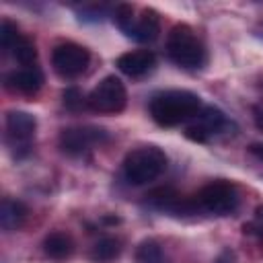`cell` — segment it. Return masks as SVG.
<instances>
[{"label":"cell","mask_w":263,"mask_h":263,"mask_svg":"<svg viewBox=\"0 0 263 263\" xmlns=\"http://www.w3.org/2000/svg\"><path fill=\"white\" fill-rule=\"evenodd\" d=\"M150 115L162 127H175L201 111V99L191 90H162L150 99Z\"/></svg>","instance_id":"cell-1"},{"label":"cell","mask_w":263,"mask_h":263,"mask_svg":"<svg viewBox=\"0 0 263 263\" xmlns=\"http://www.w3.org/2000/svg\"><path fill=\"white\" fill-rule=\"evenodd\" d=\"M168 164V156L162 148L148 144L129 150L123 158V175L132 185H146L158 179Z\"/></svg>","instance_id":"cell-2"},{"label":"cell","mask_w":263,"mask_h":263,"mask_svg":"<svg viewBox=\"0 0 263 263\" xmlns=\"http://www.w3.org/2000/svg\"><path fill=\"white\" fill-rule=\"evenodd\" d=\"M166 53L168 58L181 66V68H187V70H195V68H201L208 60V53H205V47L203 43L197 39L195 31L189 27V25H175L171 31H168V37H166Z\"/></svg>","instance_id":"cell-3"},{"label":"cell","mask_w":263,"mask_h":263,"mask_svg":"<svg viewBox=\"0 0 263 263\" xmlns=\"http://www.w3.org/2000/svg\"><path fill=\"white\" fill-rule=\"evenodd\" d=\"M86 105L105 115H115L121 113L127 105V90L125 84L117 76H105L88 95H86Z\"/></svg>","instance_id":"cell-4"},{"label":"cell","mask_w":263,"mask_h":263,"mask_svg":"<svg viewBox=\"0 0 263 263\" xmlns=\"http://www.w3.org/2000/svg\"><path fill=\"white\" fill-rule=\"evenodd\" d=\"M195 203L197 208L216 214V216H226L230 212L236 210L238 205V191L232 183L228 181H212L205 187L199 189V193L195 195Z\"/></svg>","instance_id":"cell-5"},{"label":"cell","mask_w":263,"mask_h":263,"mask_svg":"<svg viewBox=\"0 0 263 263\" xmlns=\"http://www.w3.org/2000/svg\"><path fill=\"white\" fill-rule=\"evenodd\" d=\"M90 64V53L86 47L66 41L53 47L51 51V66L53 70L64 78H76L80 76Z\"/></svg>","instance_id":"cell-6"},{"label":"cell","mask_w":263,"mask_h":263,"mask_svg":"<svg viewBox=\"0 0 263 263\" xmlns=\"http://www.w3.org/2000/svg\"><path fill=\"white\" fill-rule=\"evenodd\" d=\"M109 140L107 132L101 127H66L60 134V148L70 156H80Z\"/></svg>","instance_id":"cell-7"},{"label":"cell","mask_w":263,"mask_h":263,"mask_svg":"<svg viewBox=\"0 0 263 263\" xmlns=\"http://www.w3.org/2000/svg\"><path fill=\"white\" fill-rule=\"evenodd\" d=\"M195 117H197V121L193 125H189L185 132V136L193 142H208L214 134H220L228 125L226 115L218 107H212V105L201 107V111Z\"/></svg>","instance_id":"cell-8"},{"label":"cell","mask_w":263,"mask_h":263,"mask_svg":"<svg viewBox=\"0 0 263 263\" xmlns=\"http://www.w3.org/2000/svg\"><path fill=\"white\" fill-rule=\"evenodd\" d=\"M37 119L27 111H8L6 113V138L10 146H18L23 150H29L31 140L35 138Z\"/></svg>","instance_id":"cell-9"},{"label":"cell","mask_w":263,"mask_h":263,"mask_svg":"<svg viewBox=\"0 0 263 263\" xmlns=\"http://www.w3.org/2000/svg\"><path fill=\"white\" fill-rule=\"evenodd\" d=\"M115 66L119 68V72H123L125 76L132 78H140L148 72L154 70L156 66V55L150 49H134V51H125L115 60Z\"/></svg>","instance_id":"cell-10"},{"label":"cell","mask_w":263,"mask_h":263,"mask_svg":"<svg viewBox=\"0 0 263 263\" xmlns=\"http://www.w3.org/2000/svg\"><path fill=\"white\" fill-rule=\"evenodd\" d=\"M6 86L23 95H35L43 86V72L37 66L12 70L6 74Z\"/></svg>","instance_id":"cell-11"},{"label":"cell","mask_w":263,"mask_h":263,"mask_svg":"<svg viewBox=\"0 0 263 263\" xmlns=\"http://www.w3.org/2000/svg\"><path fill=\"white\" fill-rule=\"evenodd\" d=\"M146 199H148L154 208L166 210V212H175V214H179V212H181V214L193 212V205H197L195 199H193V201L181 199V195H179L175 189H171V187H158V189L150 191V193L146 195Z\"/></svg>","instance_id":"cell-12"},{"label":"cell","mask_w":263,"mask_h":263,"mask_svg":"<svg viewBox=\"0 0 263 263\" xmlns=\"http://www.w3.org/2000/svg\"><path fill=\"white\" fill-rule=\"evenodd\" d=\"M160 33V16L154 8H144L140 12V16L134 18V25L127 33V37L146 43V41H154Z\"/></svg>","instance_id":"cell-13"},{"label":"cell","mask_w":263,"mask_h":263,"mask_svg":"<svg viewBox=\"0 0 263 263\" xmlns=\"http://www.w3.org/2000/svg\"><path fill=\"white\" fill-rule=\"evenodd\" d=\"M27 216H29V210L23 201L12 199V197L2 199V203H0V226H2V230H6V232L18 230L25 224Z\"/></svg>","instance_id":"cell-14"},{"label":"cell","mask_w":263,"mask_h":263,"mask_svg":"<svg viewBox=\"0 0 263 263\" xmlns=\"http://www.w3.org/2000/svg\"><path fill=\"white\" fill-rule=\"evenodd\" d=\"M43 253L49 257V259H55V261H64L68 257H72L74 253V240L70 234L66 232H49L43 240Z\"/></svg>","instance_id":"cell-15"},{"label":"cell","mask_w":263,"mask_h":263,"mask_svg":"<svg viewBox=\"0 0 263 263\" xmlns=\"http://www.w3.org/2000/svg\"><path fill=\"white\" fill-rule=\"evenodd\" d=\"M119 253H121V242L113 236H103L92 245L90 259L95 263H111L119 257Z\"/></svg>","instance_id":"cell-16"},{"label":"cell","mask_w":263,"mask_h":263,"mask_svg":"<svg viewBox=\"0 0 263 263\" xmlns=\"http://www.w3.org/2000/svg\"><path fill=\"white\" fill-rule=\"evenodd\" d=\"M136 263H166V257L154 238H146L136 247Z\"/></svg>","instance_id":"cell-17"},{"label":"cell","mask_w":263,"mask_h":263,"mask_svg":"<svg viewBox=\"0 0 263 263\" xmlns=\"http://www.w3.org/2000/svg\"><path fill=\"white\" fill-rule=\"evenodd\" d=\"M21 39H23V37H21V33H18L16 25H14L12 21L4 18V21L0 23V45H2V49H4V51H12Z\"/></svg>","instance_id":"cell-18"},{"label":"cell","mask_w":263,"mask_h":263,"mask_svg":"<svg viewBox=\"0 0 263 263\" xmlns=\"http://www.w3.org/2000/svg\"><path fill=\"white\" fill-rule=\"evenodd\" d=\"M12 55H14V58H16V62H18V64H23L25 68L33 66V62L37 60V49H35V43L23 37V39L16 43V47L12 49Z\"/></svg>","instance_id":"cell-19"},{"label":"cell","mask_w":263,"mask_h":263,"mask_svg":"<svg viewBox=\"0 0 263 263\" xmlns=\"http://www.w3.org/2000/svg\"><path fill=\"white\" fill-rule=\"evenodd\" d=\"M115 23H117V27L127 35L129 33V29H132V25H134V18H136V14H134V6L132 4H119L117 8H115Z\"/></svg>","instance_id":"cell-20"},{"label":"cell","mask_w":263,"mask_h":263,"mask_svg":"<svg viewBox=\"0 0 263 263\" xmlns=\"http://www.w3.org/2000/svg\"><path fill=\"white\" fill-rule=\"evenodd\" d=\"M64 103L70 107V109H76L82 105V95L78 88H66L64 90Z\"/></svg>","instance_id":"cell-21"},{"label":"cell","mask_w":263,"mask_h":263,"mask_svg":"<svg viewBox=\"0 0 263 263\" xmlns=\"http://www.w3.org/2000/svg\"><path fill=\"white\" fill-rule=\"evenodd\" d=\"M214 263H236V253L232 249H222L214 259Z\"/></svg>","instance_id":"cell-22"},{"label":"cell","mask_w":263,"mask_h":263,"mask_svg":"<svg viewBox=\"0 0 263 263\" xmlns=\"http://www.w3.org/2000/svg\"><path fill=\"white\" fill-rule=\"evenodd\" d=\"M249 152H251L253 156H257L259 160H263V142H253V144L249 146Z\"/></svg>","instance_id":"cell-23"},{"label":"cell","mask_w":263,"mask_h":263,"mask_svg":"<svg viewBox=\"0 0 263 263\" xmlns=\"http://www.w3.org/2000/svg\"><path fill=\"white\" fill-rule=\"evenodd\" d=\"M253 117H255V125L259 127V129H263V109H259V107H255L253 109Z\"/></svg>","instance_id":"cell-24"},{"label":"cell","mask_w":263,"mask_h":263,"mask_svg":"<svg viewBox=\"0 0 263 263\" xmlns=\"http://www.w3.org/2000/svg\"><path fill=\"white\" fill-rule=\"evenodd\" d=\"M255 220H257V222H263V205H257V210H255Z\"/></svg>","instance_id":"cell-25"},{"label":"cell","mask_w":263,"mask_h":263,"mask_svg":"<svg viewBox=\"0 0 263 263\" xmlns=\"http://www.w3.org/2000/svg\"><path fill=\"white\" fill-rule=\"evenodd\" d=\"M255 232H257V234H259V240H261V242H263V226H259V230H255Z\"/></svg>","instance_id":"cell-26"}]
</instances>
